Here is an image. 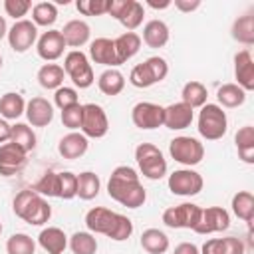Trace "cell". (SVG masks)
Returning a JSON list of instances; mask_svg holds the SVG:
<instances>
[{"instance_id": "12", "label": "cell", "mask_w": 254, "mask_h": 254, "mask_svg": "<svg viewBox=\"0 0 254 254\" xmlns=\"http://www.w3.org/2000/svg\"><path fill=\"white\" fill-rule=\"evenodd\" d=\"M200 206L194 202H183L177 206H169L163 212V222L169 228H194L200 218Z\"/></svg>"}, {"instance_id": "11", "label": "cell", "mask_w": 254, "mask_h": 254, "mask_svg": "<svg viewBox=\"0 0 254 254\" xmlns=\"http://www.w3.org/2000/svg\"><path fill=\"white\" fill-rule=\"evenodd\" d=\"M109 131V119L101 105L97 103H85L83 115H81V133L91 139H101Z\"/></svg>"}, {"instance_id": "10", "label": "cell", "mask_w": 254, "mask_h": 254, "mask_svg": "<svg viewBox=\"0 0 254 254\" xmlns=\"http://www.w3.org/2000/svg\"><path fill=\"white\" fill-rule=\"evenodd\" d=\"M204 181L200 173L192 169H179L169 175V190L179 196H194L202 190Z\"/></svg>"}, {"instance_id": "51", "label": "cell", "mask_w": 254, "mask_h": 254, "mask_svg": "<svg viewBox=\"0 0 254 254\" xmlns=\"http://www.w3.org/2000/svg\"><path fill=\"white\" fill-rule=\"evenodd\" d=\"M173 2L171 0H163V2H157V0H147V6H151V8H155V10H165V8H169Z\"/></svg>"}, {"instance_id": "42", "label": "cell", "mask_w": 254, "mask_h": 254, "mask_svg": "<svg viewBox=\"0 0 254 254\" xmlns=\"http://www.w3.org/2000/svg\"><path fill=\"white\" fill-rule=\"evenodd\" d=\"M75 8L83 16H101V14H107L109 0H77Z\"/></svg>"}, {"instance_id": "50", "label": "cell", "mask_w": 254, "mask_h": 254, "mask_svg": "<svg viewBox=\"0 0 254 254\" xmlns=\"http://www.w3.org/2000/svg\"><path fill=\"white\" fill-rule=\"evenodd\" d=\"M10 133H12V125H8L6 119H0V145L10 141Z\"/></svg>"}, {"instance_id": "23", "label": "cell", "mask_w": 254, "mask_h": 254, "mask_svg": "<svg viewBox=\"0 0 254 254\" xmlns=\"http://www.w3.org/2000/svg\"><path fill=\"white\" fill-rule=\"evenodd\" d=\"M60 32L64 36L65 46H71V48H81L83 44L89 42V36H91L89 24L83 20H69Z\"/></svg>"}, {"instance_id": "14", "label": "cell", "mask_w": 254, "mask_h": 254, "mask_svg": "<svg viewBox=\"0 0 254 254\" xmlns=\"http://www.w3.org/2000/svg\"><path fill=\"white\" fill-rule=\"evenodd\" d=\"M163 115H165V107L151 103V101H139L133 105L131 109V119L133 125L143 129V131H151L163 125Z\"/></svg>"}, {"instance_id": "8", "label": "cell", "mask_w": 254, "mask_h": 254, "mask_svg": "<svg viewBox=\"0 0 254 254\" xmlns=\"http://www.w3.org/2000/svg\"><path fill=\"white\" fill-rule=\"evenodd\" d=\"M169 153L171 157L185 165V167H192V165H198L204 157V147L198 139L194 137H187V135H181V137H175L171 143H169Z\"/></svg>"}, {"instance_id": "22", "label": "cell", "mask_w": 254, "mask_h": 254, "mask_svg": "<svg viewBox=\"0 0 254 254\" xmlns=\"http://www.w3.org/2000/svg\"><path fill=\"white\" fill-rule=\"evenodd\" d=\"M87 145H89V143H87V137H85L83 133L71 131V133H67V135H64V137L60 139L58 151H60V155H62L64 159L73 161V159H79L81 155H85Z\"/></svg>"}, {"instance_id": "6", "label": "cell", "mask_w": 254, "mask_h": 254, "mask_svg": "<svg viewBox=\"0 0 254 254\" xmlns=\"http://www.w3.org/2000/svg\"><path fill=\"white\" fill-rule=\"evenodd\" d=\"M135 161L145 179L159 181L167 175V159L153 143H139L135 149Z\"/></svg>"}, {"instance_id": "36", "label": "cell", "mask_w": 254, "mask_h": 254, "mask_svg": "<svg viewBox=\"0 0 254 254\" xmlns=\"http://www.w3.org/2000/svg\"><path fill=\"white\" fill-rule=\"evenodd\" d=\"M216 99L220 103V107H240L246 101V91L242 87H238L236 83H224L218 87L216 91Z\"/></svg>"}, {"instance_id": "25", "label": "cell", "mask_w": 254, "mask_h": 254, "mask_svg": "<svg viewBox=\"0 0 254 254\" xmlns=\"http://www.w3.org/2000/svg\"><path fill=\"white\" fill-rule=\"evenodd\" d=\"M113 46H115L117 62L121 65V64H125L127 60H131L139 52V48H141V36L135 34V32H123L121 36H117L113 40Z\"/></svg>"}, {"instance_id": "16", "label": "cell", "mask_w": 254, "mask_h": 254, "mask_svg": "<svg viewBox=\"0 0 254 254\" xmlns=\"http://www.w3.org/2000/svg\"><path fill=\"white\" fill-rule=\"evenodd\" d=\"M38 56L46 62H56L58 58L64 56V50H65V42H64V36L60 30H48L44 32L40 38H38Z\"/></svg>"}, {"instance_id": "39", "label": "cell", "mask_w": 254, "mask_h": 254, "mask_svg": "<svg viewBox=\"0 0 254 254\" xmlns=\"http://www.w3.org/2000/svg\"><path fill=\"white\" fill-rule=\"evenodd\" d=\"M32 189L38 194H42V196H56V198H60V173H54V171L44 173Z\"/></svg>"}, {"instance_id": "1", "label": "cell", "mask_w": 254, "mask_h": 254, "mask_svg": "<svg viewBox=\"0 0 254 254\" xmlns=\"http://www.w3.org/2000/svg\"><path fill=\"white\" fill-rule=\"evenodd\" d=\"M107 194L127 208H139L147 200V192L133 167L119 165L113 169L107 181Z\"/></svg>"}, {"instance_id": "27", "label": "cell", "mask_w": 254, "mask_h": 254, "mask_svg": "<svg viewBox=\"0 0 254 254\" xmlns=\"http://www.w3.org/2000/svg\"><path fill=\"white\" fill-rule=\"evenodd\" d=\"M141 246L149 254H165L169 250V236L159 228H147L141 234Z\"/></svg>"}, {"instance_id": "35", "label": "cell", "mask_w": 254, "mask_h": 254, "mask_svg": "<svg viewBox=\"0 0 254 254\" xmlns=\"http://www.w3.org/2000/svg\"><path fill=\"white\" fill-rule=\"evenodd\" d=\"M26 111V101L20 93L8 91L0 97V115L4 119H18Z\"/></svg>"}, {"instance_id": "19", "label": "cell", "mask_w": 254, "mask_h": 254, "mask_svg": "<svg viewBox=\"0 0 254 254\" xmlns=\"http://www.w3.org/2000/svg\"><path fill=\"white\" fill-rule=\"evenodd\" d=\"M234 77H236V85L242 87L244 91H252L254 89V60L250 50H240L234 56Z\"/></svg>"}, {"instance_id": "9", "label": "cell", "mask_w": 254, "mask_h": 254, "mask_svg": "<svg viewBox=\"0 0 254 254\" xmlns=\"http://www.w3.org/2000/svg\"><path fill=\"white\" fill-rule=\"evenodd\" d=\"M107 14L113 16L121 26H125L129 32L139 28L143 24L145 8L137 0H109Z\"/></svg>"}, {"instance_id": "53", "label": "cell", "mask_w": 254, "mask_h": 254, "mask_svg": "<svg viewBox=\"0 0 254 254\" xmlns=\"http://www.w3.org/2000/svg\"><path fill=\"white\" fill-rule=\"evenodd\" d=\"M0 234H2V222H0Z\"/></svg>"}, {"instance_id": "30", "label": "cell", "mask_w": 254, "mask_h": 254, "mask_svg": "<svg viewBox=\"0 0 254 254\" xmlns=\"http://www.w3.org/2000/svg\"><path fill=\"white\" fill-rule=\"evenodd\" d=\"M101 189V181L93 171H83L77 175V192L75 196H79L81 200H91L99 194Z\"/></svg>"}, {"instance_id": "46", "label": "cell", "mask_w": 254, "mask_h": 254, "mask_svg": "<svg viewBox=\"0 0 254 254\" xmlns=\"http://www.w3.org/2000/svg\"><path fill=\"white\" fill-rule=\"evenodd\" d=\"M32 8L30 0H4V10L8 16H12L16 22L22 20V16L28 14V10Z\"/></svg>"}, {"instance_id": "17", "label": "cell", "mask_w": 254, "mask_h": 254, "mask_svg": "<svg viewBox=\"0 0 254 254\" xmlns=\"http://www.w3.org/2000/svg\"><path fill=\"white\" fill-rule=\"evenodd\" d=\"M192 119H194V109L189 107V105L183 103V101H177V103H171V105L165 107L163 125H165L167 129L181 131V129L190 127Z\"/></svg>"}, {"instance_id": "24", "label": "cell", "mask_w": 254, "mask_h": 254, "mask_svg": "<svg viewBox=\"0 0 254 254\" xmlns=\"http://www.w3.org/2000/svg\"><path fill=\"white\" fill-rule=\"evenodd\" d=\"M38 244L48 252V254H64L65 246H67V236L62 228L58 226H48L40 232L38 236Z\"/></svg>"}, {"instance_id": "18", "label": "cell", "mask_w": 254, "mask_h": 254, "mask_svg": "<svg viewBox=\"0 0 254 254\" xmlns=\"http://www.w3.org/2000/svg\"><path fill=\"white\" fill-rule=\"evenodd\" d=\"M26 167V153L16 147L14 143H4L0 145V175L2 177H12L20 173Z\"/></svg>"}, {"instance_id": "52", "label": "cell", "mask_w": 254, "mask_h": 254, "mask_svg": "<svg viewBox=\"0 0 254 254\" xmlns=\"http://www.w3.org/2000/svg\"><path fill=\"white\" fill-rule=\"evenodd\" d=\"M4 36H8V26H6L4 16H0V40H2Z\"/></svg>"}, {"instance_id": "3", "label": "cell", "mask_w": 254, "mask_h": 254, "mask_svg": "<svg viewBox=\"0 0 254 254\" xmlns=\"http://www.w3.org/2000/svg\"><path fill=\"white\" fill-rule=\"evenodd\" d=\"M12 210L18 218H22L24 222H28L32 226H42L52 216V206L34 189L20 190L12 200Z\"/></svg>"}, {"instance_id": "43", "label": "cell", "mask_w": 254, "mask_h": 254, "mask_svg": "<svg viewBox=\"0 0 254 254\" xmlns=\"http://www.w3.org/2000/svg\"><path fill=\"white\" fill-rule=\"evenodd\" d=\"M81 115H83V105L81 103H75L71 107L62 109V123H64V127H67L71 131L81 129Z\"/></svg>"}, {"instance_id": "26", "label": "cell", "mask_w": 254, "mask_h": 254, "mask_svg": "<svg viewBox=\"0 0 254 254\" xmlns=\"http://www.w3.org/2000/svg\"><path fill=\"white\" fill-rule=\"evenodd\" d=\"M143 42L149 48H163L169 42V26L163 20H149L143 28Z\"/></svg>"}, {"instance_id": "2", "label": "cell", "mask_w": 254, "mask_h": 254, "mask_svg": "<svg viewBox=\"0 0 254 254\" xmlns=\"http://www.w3.org/2000/svg\"><path fill=\"white\" fill-rule=\"evenodd\" d=\"M85 226L89 232L105 234L115 242H123L133 234V222L125 214L113 212L103 206H95L85 214Z\"/></svg>"}, {"instance_id": "20", "label": "cell", "mask_w": 254, "mask_h": 254, "mask_svg": "<svg viewBox=\"0 0 254 254\" xmlns=\"http://www.w3.org/2000/svg\"><path fill=\"white\" fill-rule=\"evenodd\" d=\"M26 117L32 123V127H48L54 119V107L44 97H32L26 103Z\"/></svg>"}, {"instance_id": "5", "label": "cell", "mask_w": 254, "mask_h": 254, "mask_svg": "<svg viewBox=\"0 0 254 254\" xmlns=\"http://www.w3.org/2000/svg\"><path fill=\"white\" fill-rule=\"evenodd\" d=\"M169 73V64L159 58V56H151L147 58L143 64H137L131 73H129V83L133 87H139V89H145V87H151L159 81H163Z\"/></svg>"}, {"instance_id": "37", "label": "cell", "mask_w": 254, "mask_h": 254, "mask_svg": "<svg viewBox=\"0 0 254 254\" xmlns=\"http://www.w3.org/2000/svg\"><path fill=\"white\" fill-rule=\"evenodd\" d=\"M10 143H14L16 147H20L24 153H30L36 147V133L26 123H16V125H12Z\"/></svg>"}, {"instance_id": "47", "label": "cell", "mask_w": 254, "mask_h": 254, "mask_svg": "<svg viewBox=\"0 0 254 254\" xmlns=\"http://www.w3.org/2000/svg\"><path fill=\"white\" fill-rule=\"evenodd\" d=\"M220 254H244V242L236 236L220 238Z\"/></svg>"}, {"instance_id": "34", "label": "cell", "mask_w": 254, "mask_h": 254, "mask_svg": "<svg viewBox=\"0 0 254 254\" xmlns=\"http://www.w3.org/2000/svg\"><path fill=\"white\" fill-rule=\"evenodd\" d=\"M206 97H208V91H206V87L200 83V81H196V79H192V81H187L185 85H183V91H181V101L183 103H187L189 107H202L204 103H206Z\"/></svg>"}, {"instance_id": "21", "label": "cell", "mask_w": 254, "mask_h": 254, "mask_svg": "<svg viewBox=\"0 0 254 254\" xmlns=\"http://www.w3.org/2000/svg\"><path fill=\"white\" fill-rule=\"evenodd\" d=\"M89 58L95 64H101V65H107V67H117L119 65L113 40H109V38H95L89 44Z\"/></svg>"}, {"instance_id": "29", "label": "cell", "mask_w": 254, "mask_h": 254, "mask_svg": "<svg viewBox=\"0 0 254 254\" xmlns=\"http://www.w3.org/2000/svg\"><path fill=\"white\" fill-rule=\"evenodd\" d=\"M236 149H238V157L252 165L254 163V127L252 125H244L236 131Z\"/></svg>"}, {"instance_id": "7", "label": "cell", "mask_w": 254, "mask_h": 254, "mask_svg": "<svg viewBox=\"0 0 254 254\" xmlns=\"http://www.w3.org/2000/svg\"><path fill=\"white\" fill-rule=\"evenodd\" d=\"M64 71L69 75V79L73 81V85L79 87V89H87L95 81L91 64H89L87 56L83 52H79V50H71V52L65 54Z\"/></svg>"}, {"instance_id": "4", "label": "cell", "mask_w": 254, "mask_h": 254, "mask_svg": "<svg viewBox=\"0 0 254 254\" xmlns=\"http://www.w3.org/2000/svg\"><path fill=\"white\" fill-rule=\"evenodd\" d=\"M198 133L206 141H218L228 131L226 111L216 103H204L198 113Z\"/></svg>"}, {"instance_id": "28", "label": "cell", "mask_w": 254, "mask_h": 254, "mask_svg": "<svg viewBox=\"0 0 254 254\" xmlns=\"http://www.w3.org/2000/svg\"><path fill=\"white\" fill-rule=\"evenodd\" d=\"M97 87H99V91L105 93V95H111V97H113V95H119V93L123 91V87H125V77H123V73H121L119 69L107 67V69L99 75Z\"/></svg>"}, {"instance_id": "40", "label": "cell", "mask_w": 254, "mask_h": 254, "mask_svg": "<svg viewBox=\"0 0 254 254\" xmlns=\"http://www.w3.org/2000/svg\"><path fill=\"white\" fill-rule=\"evenodd\" d=\"M69 248L73 254H95L97 240L91 232H73V236L69 238Z\"/></svg>"}, {"instance_id": "48", "label": "cell", "mask_w": 254, "mask_h": 254, "mask_svg": "<svg viewBox=\"0 0 254 254\" xmlns=\"http://www.w3.org/2000/svg\"><path fill=\"white\" fill-rule=\"evenodd\" d=\"M173 254H200V250H198V246L192 244V242H181V244L175 246Z\"/></svg>"}, {"instance_id": "15", "label": "cell", "mask_w": 254, "mask_h": 254, "mask_svg": "<svg viewBox=\"0 0 254 254\" xmlns=\"http://www.w3.org/2000/svg\"><path fill=\"white\" fill-rule=\"evenodd\" d=\"M230 226V214L222 206H206L200 210V218L192 228L196 234H212L222 232Z\"/></svg>"}, {"instance_id": "13", "label": "cell", "mask_w": 254, "mask_h": 254, "mask_svg": "<svg viewBox=\"0 0 254 254\" xmlns=\"http://www.w3.org/2000/svg\"><path fill=\"white\" fill-rule=\"evenodd\" d=\"M38 40V26L32 20H18L14 26L8 30V44L14 52L24 54L28 52Z\"/></svg>"}, {"instance_id": "41", "label": "cell", "mask_w": 254, "mask_h": 254, "mask_svg": "<svg viewBox=\"0 0 254 254\" xmlns=\"http://www.w3.org/2000/svg\"><path fill=\"white\" fill-rule=\"evenodd\" d=\"M6 252L8 254H34L36 252V242H34L32 236H28L24 232H16L8 238Z\"/></svg>"}, {"instance_id": "31", "label": "cell", "mask_w": 254, "mask_h": 254, "mask_svg": "<svg viewBox=\"0 0 254 254\" xmlns=\"http://www.w3.org/2000/svg\"><path fill=\"white\" fill-rule=\"evenodd\" d=\"M232 212L240 220L252 224V220H254V196L250 190H238L232 196Z\"/></svg>"}, {"instance_id": "54", "label": "cell", "mask_w": 254, "mask_h": 254, "mask_svg": "<svg viewBox=\"0 0 254 254\" xmlns=\"http://www.w3.org/2000/svg\"><path fill=\"white\" fill-rule=\"evenodd\" d=\"M0 67H2V56H0Z\"/></svg>"}, {"instance_id": "38", "label": "cell", "mask_w": 254, "mask_h": 254, "mask_svg": "<svg viewBox=\"0 0 254 254\" xmlns=\"http://www.w3.org/2000/svg\"><path fill=\"white\" fill-rule=\"evenodd\" d=\"M58 20V6L54 2H38L32 8V22L36 26H54Z\"/></svg>"}, {"instance_id": "45", "label": "cell", "mask_w": 254, "mask_h": 254, "mask_svg": "<svg viewBox=\"0 0 254 254\" xmlns=\"http://www.w3.org/2000/svg\"><path fill=\"white\" fill-rule=\"evenodd\" d=\"M54 103H56L60 109L71 107V105L79 103V101H77V91H75L73 87H65V85L58 87L56 93H54Z\"/></svg>"}, {"instance_id": "32", "label": "cell", "mask_w": 254, "mask_h": 254, "mask_svg": "<svg viewBox=\"0 0 254 254\" xmlns=\"http://www.w3.org/2000/svg\"><path fill=\"white\" fill-rule=\"evenodd\" d=\"M232 38L244 46L254 44V14L248 12L244 16H238L232 24Z\"/></svg>"}, {"instance_id": "44", "label": "cell", "mask_w": 254, "mask_h": 254, "mask_svg": "<svg viewBox=\"0 0 254 254\" xmlns=\"http://www.w3.org/2000/svg\"><path fill=\"white\" fill-rule=\"evenodd\" d=\"M75 192H77V175L69 171H62L60 173V198L69 200L75 196Z\"/></svg>"}, {"instance_id": "49", "label": "cell", "mask_w": 254, "mask_h": 254, "mask_svg": "<svg viewBox=\"0 0 254 254\" xmlns=\"http://www.w3.org/2000/svg\"><path fill=\"white\" fill-rule=\"evenodd\" d=\"M200 6V0H175V8L181 12H194Z\"/></svg>"}, {"instance_id": "33", "label": "cell", "mask_w": 254, "mask_h": 254, "mask_svg": "<svg viewBox=\"0 0 254 254\" xmlns=\"http://www.w3.org/2000/svg\"><path fill=\"white\" fill-rule=\"evenodd\" d=\"M64 75H65V71H64L62 65H58V64H44L38 69V83L44 89H58L64 83Z\"/></svg>"}]
</instances>
